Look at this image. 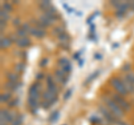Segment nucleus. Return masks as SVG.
Instances as JSON below:
<instances>
[{"instance_id":"nucleus-2","label":"nucleus","mask_w":134,"mask_h":125,"mask_svg":"<svg viewBox=\"0 0 134 125\" xmlns=\"http://www.w3.org/2000/svg\"><path fill=\"white\" fill-rule=\"evenodd\" d=\"M110 84H111V86L113 87V88H114L115 93L122 95V96H124V97L126 96V95H129L127 90H126V88H125V86H124V83H123L122 78H120V77H113V78H111Z\"/></svg>"},{"instance_id":"nucleus-46","label":"nucleus","mask_w":134,"mask_h":125,"mask_svg":"<svg viewBox=\"0 0 134 125\" xmlns=\"http://www.w3.org/2000/svg\"><path fill=\"white\" fill-rule=\"evenodd\" d=\"M83 65H84V59H81L78 61V66H79V67H82Z\"/></svg>"},{"instance_id":"nucleus-7","label":"nucleus","mask_w":134,"mask_h":125,"mask_svg":"<svg viewBox=\"0 0 134 125\" xmlns=\"http://www.w3.org/2000/svg\"><path fill=\"white\" fill-rule=\"evenodd\" d=\"M27 104H28V107H29V111H30V113L36 114L37 111H38V108H39V105H40V97H31V96H28Z\"/></svg>"},{"instance_id":"nucleus-40","label":"nucleus","mask_w":134,"mask_h":125,"mask_svg":"<svg viewBox=\"0 0 134 125\" xmlns=\"http://www.w3.org/2000/svg\"><path fill=\"white\" fill-rule=\"evenodd\" d=\"M6 27H7V22H5V21H0V30H1V32L5 30Z\"/></svg>"},{"instance_id":"nucleus-49","label":"nucleus","mask_w":134,"mask_h":125,"mask_svg":"<svg viewBox=\"0 0 134 125\" xmlns=\"http://www.w3.org/2000/svg\"><path fill=\"white\" fill-rule=\"evenodd\" d=\"M132 10L134 11V1H132Z\"/></svg>"},{"instance_id":"nucleus-38","label":"nucleus","mask_w":134,"mask_h":125,"mask_svg":"<svg viewBox=\"0 0 134 125\" xmlns=\"http://www.w3.org/2000/svg\"><path fill=\"white\" fill-rule=\"evenodd\" d=\"M130 69H131V64H125L124 65V67L122 68V70H123V72L124 73H130Z\"/></svg>"},{"instance_id":"nucleus-37","label":"nucleus","mask_w":134,"mask_h":125,"mask_svg":"<svg viewBox=\"0 0 134 125\" xmlns=\"http://www.w3.org/2000/svg\"><path fill=\"white\" fill-rule=\"evenodd\" d=\"M122 2L123 1H116V0H115V1H111V5L113 7H115L116 9H119V8L121 7V5H122Z\"/></svg>"},{"instance_id":"nucleus-17","label":"nucleus","mask_w":134,"mask_h":125,"mask_svg":"<svg viewBox=\"0 0 134 125\" xmlns=\"http://www.w3.org/2000/svg\"><path fill=\"white\" fill-rule=\"evenodd\" d=\"M16 35L19 37V38H24V37H28V31L23 27V25L18 28H16Z\"/></svg>"},{"instance_id":"nucleus-24","label":"nucleus","mask_w":134,"mask_h":125,"mask_svg":"<svg viewBox=\"0 0 134 125\" xmlns=\"http://www.w3.org/2000/svg\"><path fill=\"white\" fill-rule=\"evenodd\" d=\"M57 39L59 40L60 44H68V40H69V36L66 34V32H64V34H62L57 37Z\"/></svg>"},{"instance_id":"nucleus-21","label":"nucleus","mask_w":134,"mask_h":125,"mask_svg":"<svg viewBox=\"0 0 134 125\" xmlns=\"http://www.w3.org/2000/svg\"><path fill=\"white\" fill-rule=\"evenodd\" d=\"M9 19H10V14L9 12H7L6 10H3V9L0 10V21L7 22Z\"/></svg>"},{"instance_id":"nucleus-45","label":"nucleus","mask_w":134,"mask_h":125,"mask_svg":"<svg viewBox=\"0 0 134 125\" xmlns=\"http://www.w3.org/2000/svg\"><path fill=\"white\" fill-rule=\"evenodd\" d=\"M26 54H27L26 52H23V50H21V52H19V55H18V56H19L20 58H26Z\"/></svg>"},{"instance_id":"nucleus-29","label":"nucleus","mask_w":134,"mask_h":125,"mask_svg":"<svg viewBox=\"0 0 134 125\" xmlns=\"http://www.w3.org/2000/svg\"><path fill=\"white\" fill-rule=\"evenodd\" d=\"M19 103H20L19 98H18V97H15V98H12L9 103H8V106L11 107V108H16L17 106L19 105Z\"/></svg>"},{"instance_id":"nucleus-43","label":"nucleus","mask_w":134,"mask_h":125,"mask_svg":"<svg viewBox=\"0 0 134 125\" xmlns=\"http://www.w3.org/2000/svg\"><path fill=\"white\" fill-rule=\"evenodd\" d=\"M94 58H95V59H97V60H99V59H102V58H103V56L100 55L99 53H96L94 55Z\"/></svg>"},{"instance_id":"nucleus-16","label":"nucleus","mask_w":134,"mask_h":125,"mask_svg":"<svg viewBox=\"0 0 134 125\" xmlns=\"http://www.w3.org/2000/svg\"><path fill=\"white\" fill-rule=\"evenodd\" d=\"M12 93L10 92H5V93H1L0 95V103H9L11 99H12Z\"/></svg>"},{"instance_id":"nucleus-30","label":"nucleus","mask_w":134,"mask_h":125,"mask_svg":"<svg viewBox=\"0 0 134 125\" xmlns=\"http://www.w3.org/2000/svg\"><path fill=\"white\" fill-rule=\"evenodd\" d=\"M58 117H59V111H55L52 115L49 116V120L48 121H49L50 123H55L56 121L58 120Z\"/></svg>"},{"instance_id":"nucleus-32","label":"nucleus","mask_w":134,"mask_h":125,"mask_svg":"<svg viewBox=\"0 0 134 125\" xmlns=\"http://www.w3.org/2000/svg\"><path fill=\"white\" fill-rule=\"evenodd\" d=\"M73 95V88H69V89H67V92H65V94H64V97H63V99L64 101H68V99L70 98V96Z\"/></svg>"},{"instance_id":"nucleus-10","label":"nucleus","mask_w":134,"mask_h":125,"mask_svg":"<svg viewBox=\"0 0 134 125\" xmlns=\"http://www.w3.org/2000/svg\"><path fill=\"white\" fill-rule=\"evenodd\" d=\"M29 35L32 36V37H36V38H44L46 36V29H40V28H37V27H30V30H29Z\"/></svg>"},{"instance_id":"nucleus-11","label":"nucleus","mask_w":134,"mask_h":125,"mask_svg":"<svg viewBox=\"0 0 134 125\" xmlns=\"http://www.w3.org/2000/svg\"><path fill=\"white\" fill-rule=\"evenodd\" d=\"M21 86V83H12V82H7L5 84V88L7 89V92H10V93H15V92L18 90V88Z\"/></svg>"},{"instance_id":"nucleus-22","label":"nucleus","mask_w":134,"mask_h":125,"mask_svg":"<svg viewBox=\"0 0 134 125\" xmlns=\"http://www.w3.org/2000/svg\"><path fill=\"white\" fill-rule=\"evenodd\" d=\"M98 74H99V70H96V72L92 73V74L90 75V76H88V77H87L86 79H85V82H84V85H87V84H90L91 82H93V81L95 79V78L98 76Z\"/></svg>"},{"instance_id":"nucleus-42","label":"nucleus","mask_w":134,"mask_h":125,"mask_svg":"<svg viewBox=\"0 0 134 125\" xmlns=\"http://www.w3.org/2000/svg\"><path fill=\"white\" fill-rule=\"evenodd\" d=\"M116 125H131V124H129L127 122H125L123 120H119V122H117Z\"/></svg>"},{"instance_id":"nucleus-27","label":"nucleus","mask_w":134,"mask_h":125,"mask_svg":"<svg viewBox=\"0 0 134 125\" xmlns=\"http://www.w3.org/2000/svg\"><path fill=\"white\" fill-rule=\"evenodd\" d=\"M64 27H62V26H56L55 28H53V34L54 35H56L57 37L62 35V34H64Z\"/></svg>"},{"instance_id":"nucleus-41","label":"nucleus","mask_w":134,"mask_h":125,"mask_svg":"<svg viewBox=\"0 0 134 125\" xmlns=\"http://www.w3.org/2000/svg\"><path fill=\"white\" fill-rule=\"evenodd\" d=\"M91 121H92L93 123H99V122H100V118H99V117H97V116H92Z\"/></svg>"},{"instance_id":"nucleus-12","label":"nucleus","mask_w":134,"mask_h":125,"mask_svg":"<svg viewBox=\"0 0 134 125\" xmlns=\"http://www.w3.org/2000/svg\"><path fill=\"white\" fill-rule=\"evenodd\" d=\"M16 45L18 46L20 49H25V48H28L29 46L31 45V40L28 38V37H24V38H19L18 41L16 43Z\"/></svg>"},{"instance_id":"nucleus-47","label":"nucleus","mask_w":134,"mask_h":125,"mask_svg":"<svg viewBox=\"0 0 134 125\" xmlns=\"http://www.w3.org/2000/svg\"><path fill=\"white\" fill-rule=\"evenodd\" d=\"M95 30V25H92L91 26V31H94Z\"/></svg>"},{"instance_id":"nucleus-20","label":"nucleus","mask_w":134,"mask_h":125,"mask_svg":"<svg viewBox=\"0 0 134 125\" xmlns=\"http://www.w3.org/2000/svg\"><path fill=\"white\" fill-rule=\"evenodd\" d=\"M1 9L6 10L7 12H9V14H10V12L14 11V5H12V2L6 1V2H3L1 5Z\"/></svg>"},{"instance_id":"nucleus-48","label":"nucleus","mask_w":134,"mask_h":125,"mask_svg":"<svg viewBox=\"0 0 134 125\" xmlns=\"http://www.w3.org/2000/svg\"><path fill=\"white\" fill-rule=\"evenodd\" d=\"M113 47H114V48H117V47H119V44H117V43H115L114 45H113Z\"/></svg>"},{"instance_id":"nucleus-13","label":"nucleus","mask_w":134,"mask_h":125,"mask_svg":"<svg viewBox=\"0 0 134 125\" xmlns=\"http://www.w3.org/2000/svg\"><path fill=\"white\" fill-rule=\"evenodd\" d=\"M12 45V41L10 40L9 36H1V39H0V48L1 49H7L9 48Z\"/></svg>"},{"instance_id":"nucleus-14","label":"nucleus","mask_w":134,"mask_h":125,"mask_svg":"<svg viewBox=\"0 0 134 125\" xmlns=\"http://www.w3.org/2000/svg\"><path fill=\"white\" fill-rule=\"evenodd\" d=\"M6 78L7 82H12V83H19V78L20 75L16 72H8L6 74Z\"/></svg>"},{"instance_id":"nucleus-19","label":"nucleus","mask_w":134,"mask_h":125,"mask_svg":"<svg viewBox=\"0 0 134 125\" xmlns=\"http://www.w3.org/2000/svg\"><path fill=\"white\" fill-rule=\"evenodd\" d=\"M25 68H26V65H25L24 61H20V62H17L15 65V72L18 73L19 75L25 72Z\"/></svg>"},{"instance_id":"nucleus-28","label":"nucleus","mask_w":134,"mask_h":125,"mask_svg":"<svg viewBox=\"0 0 134 125\" xmlns=\"http://www.w3.org/2000/svg\"><path fill=\"white\" fill-rule=\"evenodd\" d=\"M62 70L63 72H64L66 75H69L70 74V72H72L73 70V66H72V62H68V64H66L64 67H62Z\"/></svg>"},{"instance_id":"nucleus-5","label":"nucleus","mask_w":134,"mask_h":125,"mask_svg":"<svg viewBox=\"0 0 134 125\" xmlns=\"http://www.w3.org/2000/svg\"><path fill=\"white\" fill-rule=\"evenodd\" d=\"M16 116H17V113L9 111L8 108H2L0 111V121H1V123L11 124Z\"/></svg>"},{"instance_id":"nucleus-3","label":"nucleus","mask_w":134,"mask_h":125,"mask_svg":"<svg viewBox=\"0 0 134 125\" xmlns=\"http://www.w3.org/2000/svg\"><path fill=\"white\" fill-rule=\"evenodd\" d=\"M110 96L114 99V101L119 104V105L123 108V111L125 112H130L131 111V104H130L127 102V99L125 98L124 96H122V95H120V94H117V93H111L110 94Z\"/></svg>"},{"instance_id":"nucleus-4","label":"nucleus","mask_w":134,"mask_h":125,"mask_svg":"<svg viewBox=\"0 0 134 125\" xmlns=\"http://www.w3.org/2000/svg\"><path fill=\"white\" fill-rule=\"evenodd\" d=\"M99 112H100V114H102L103 118L105 120V121H107L110 124L116 125L117 122H119V118H117L116 116L113 115V113H112L110 110H108L106 106H102V105H100L99 106Z\"/></svg>"},{"instance_id":"nucleus-6","label":"nucleus","mask_w":134,"mask_h":125,"mask_svg":"<svg viewBox=\"0 0 134 125\" xmlns=\"http://www.w3.org/2000/svg\"><path fill=\"white\" fill-rule=\"evenodd\" d=\"M45 79H46V85H47V90L53 96H58V87L56 85V81L54 79V77L52 75H47Z\"/></svg>"},{"instance_id":"nucleus-18","label":"nucleus","mask_w":134,"mask_h":125,"mask_svg":"<svg viewBox=\"0 0 134 125\" xmlns=\"http://www.w3.org/2000/svg\"><path fill=\"white\" fill-rule=\"evenodd\" d=\"M38 6H39L40 9L43 10V12L46 11V10H48L49 8H52V7H53V6H52V2L48 1V0H44V1L38 2Z\"/></svg>"},{"instance_id":"nucleus-50","label":"nucleus","mask_w":134,"mask_h":125,"mask_svg":"<svg viewBox=\"0 0 134 125\" xmlns=\"http://www.w3.org/2000/svg\"><path fill=\"white\" fill-rule=\"evenodd\" d=\"M63 125H67V124H63Z\"/></svg>"},{"instance_id":"nucleus-36","label":"nucleus","mask_w":134,"mask_h":125,"mask_svg":"<svg viewBox=\"0 0 134 125\" xmlns=\"http://www.w3.org/2000/svg\"><path fill=\"white\" fill-rule=\"evenodd\" d=\"M9 38H10V40L12 41V44H16L17 41H18V39H19V37L17 36L16 34H10L9 35Z\"/></svg>"},{"instance_id":"nucleus-15","label":"nucleus","mask_w":134,"mask_h":125,"mask_svg":"<svg viewBox=\"0 0 134 125\" xmlns=\"http://www.w3.org/2000/svg\"><path fill=\"white\" fill-rule=\"evenodd\" d=\"M122 79H123L124 86H125V88H126L127 93L131 94V95H134V84L127 77H125V76H124V78H122Z\"/></svg>"},{"instance_id":"nucleus-26","label":"nucleus","mask_w":134,"mask_h":125,"mask_svg":"<svg viewBox=\"0 0 134 125\" xmlns=\"http://www.w3.org/2000/svg\"><path fill=\"white\" fill-rule=\"evenodd\" d=\"M57 99H58V98L53 99V101H43V104H41V105H43L44 108H46V110H47V108H50V107L54 105V104L57 102Z\"/></svg>"},{"instance_id":"nucleus-1","label":"nucleus","mask_w":134,"mask_h":125,"mask_svg":"<svg viewBox=\"0 0 134 125\" xmlns=\"http://www.w3.org/2000/svg\"><path fill=\"white\" fill-rule=\"evenodd\" d=\"M103 102L105 104V106L113 113V115L116 116L119 120H122L125 116V114H126V112L123 111V108L121 107L111 96H103Z\"/></svg>"},{"instance_id":"nucleus-8","label":"nucleus","mask_w":134,"mask_h":125,"mask_svg":"<svg viewBox=\"0 0 134 125\" xmlns=\"http://www.w3.org/2000/svg\"><path fill=\"white\" fill-rule=\"evenodd\" d=\"M54 76H55V81H57L62 86H66L68 84V75H66L62 69H56Z\"/></svg>"},{"instance_id":"nucleus-33","label":"nucleus","mask_w":134,"mask_h":125,"mask_svg":"<svg viewBox=\"0 0 134 125\" xmlns=\"http://www.w3.org/2000/svg\"><path fill=\"white\" fill-rule=\"evenodd\" d=\"M12 25L16 27V28H18V27H20L21 26V20H20V18L19 17H16V18H14L12 19Z\"/></svg>"},{"instance_id":"nucleus-35","label":"nucleus","mask_w":134,"mask_h":125,"mask_svg":"<svg viewBox=\"0 0 134 125\" xmlns=\"http://www.w3.org/2000/svg\"><path fill=\"white\" fill-rule=\"evenodd\" d=\"M44 78H46V77H45V75H44L43 72L36 74V82H41V81L44 79Z\"/></svg>"},{"instance_id":"nucleus-25","label":"nucleus","mask_w":134,"mask_h":125,"mask_svg":"<svg viewBox=\"0 0 134 125\" xmlns=\"http://www.w3.org/2000/svg\"><path fill=\"white\" fill-rule=\"evenodd\" d=\"M38 20H39L40 24L43 25V26H44L45 28H47V27H49V26H52V22H50L49 20H48L47 18H46L44 15H43V16H40V17L38 18Z\"/></svg>"},{"instance_id":"nucleus-9","label":"nucleus","mask_w":134,"mask_h":125,"mask_svg":"<svg viewBox=\"0 0 134 125\" xmlns=\"http://www.w3.org/2000/svg\"><path fill=\"white\" fill-rule=\"evenodd\" d=\"M40 89H41L40 82H35L30 87H29L28 96H31V97H40Z\"/></svg>"},{"instance_id":"nucleus-39","label":"nucleus","mask_w":134,"mask_h":125,"mask_svg":"<svg viewBox=\"0 0 134 125\" xmlns=\"http://www.w3.org/2000/svg\"><path fill=\"white\" fill-rule=\"evenodd\" d=\"M63 7H64L65 8V9H66V11L67 12H68V14H72V12H73V8H70L68 5H67V3H63Z\"/></svg>"},{"instance_id":"nucleus-23","label":"nucleus","mask_w":134,"mask_h":125,"mask_svg":"<svg viewBox=\"0 0 134 125\" xmlns=\"http://www.w3.org/2000/svg\"><path fill=\"white\" fill-rule=\"evenodd\" d=\"M24 122V115L21 114H17V116L15 117V120L12 121V123L10 125H21Z\"/></svg>"},{"instance_id":"nucleus-44","label":"nucleus","mask_w":134,"mask_h":125,"mask_svg":"<svg viewBox=\"0 0 134 125\" xmlns=\"http://www.w3.org/2000/svg\"><path fill=\"white\" fill-rule=\"evenodd\" d=\"M79 56H81V52H77L73 55V58L74 59H79Z\"/></svg>"},{"instance_id":"nucleus-31","label":"nucleus","mask_w":134,"mask_h":125,"mask_svg":"<svg viewBox=\"0 0 134 125\" xmlns=\"http://www.w3.org/2000/svg\"><path fill=\"white\" fill-rule=\"evenodd\" d=\"M68 62H69V60L67 59L66 57H62V58H59V59H58V65L60 66V68L64 67V66H65L66 64H68Z\"/></svg>"},{"instance_id":"nucleus-34","label":"nucleus","mask_w":134,"mask_h":125,"mask_svg":"<svg viewBox=\"0 0 134 125\" xmlns=\"http://www.w3.org/2000/svg\"><path fill=\"white\" fill-rule=\"evenodd\" d=\"M48 62H49V59L47 57H45V58H43V59L39 61V66H40V67H46Z\"/></svg>"}]
</instances>
